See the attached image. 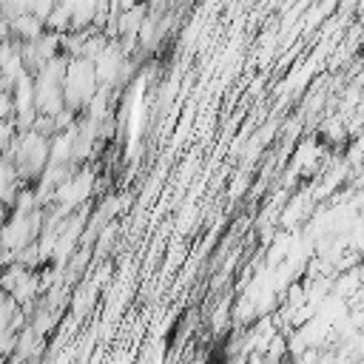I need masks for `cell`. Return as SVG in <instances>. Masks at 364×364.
<instances>
[{
  "label": "cell",
  "mask_w": 364,
  "mask_h": 364,
  "mask_svg": "<svg viewBox=\"0 0 364 364\" xmlns=\"http://www.w3.org/2000/svg\"><path fill=\"white\" fill-rule=\"evenodd\" d=\"M94 91H97V77H94L91 60L68 57V65L63 74V105L71 108L74 114H80Z\"/></svg>",
  "instance_id": "obj_1"
},
{
  "label": "cell",
  "mask_w": 364,
  "mask_h": 364,
  "mask_svg": "<svg viewBox=\"0 0 364 364\" xmlns=\"http://www.w3.org/2000/svg\"><path fill=\"white\" fill-rule=\"evenodd\" d=\"M125 51L119 48L117 40H108V46L91 60L94 65V77H97V85H105V88H117V80H119V71H122V63H125Z\"/></svg>",
  "instance_id": "obj_2"
},
{
  "label": "cell",
  "mask_w": 364,
  "mask_h": 364,
  "mask_svg": "<svg viewBox=\"0 0 364 364\" xmlns=\"http://www.w3.org/2000/svg\"><path fill=\"white\" fill-rule=\"evenodd\" d=\"M43 31H46L43 20H37L31 11H23V14H17L14 20H9V34H11V40H17V43H31V40H37Z\"/></svg>",
  "instance_id": "obj_3"
},
{
  "label": "cell",
  "mask_w": 364,
  "mask_h": 364,
  "mask_svg": "<svg viewBox=\"0 0 364 364\" xmlns=\"http://www.w3.org/2000/svg\"><path fill=\"white\" fill-rule=\"evenodd\" d=\"M43 26H46V31L65 34V31L71 28V11H68L65 6H60V3H54V9L48 11V17L43 20Z\"/></svg>",
  "instance_id": "obj_4"
},
{
  "label": "cell",
  "mask_w": 364,
  "mask_h": 364,
  "mask_svg": "<svg viewBox=\"0 0 364 364\" xmlns=\"http://www.w3.org/2000/svg\"><path fill=\"white\" fill-rule=\"evenodd\" d=\"M344 117L338 114V117H330V119H324V125H321V134L330 139V142H344Z\"/></svg>",
  "instance_id": "obj_5"
},
{
  "label": "cell",
  "mask_w": 364,
  "mask_h": 364,
  "mask_svg": "<svg viewBox=\"0 0 364 364\" xmlns=\"http://www.w3.org/2000/svg\"><path fill=\"white\" fill-rule=\"evenodd\" d=\"M225 321H228V299L219 301V307H216V313H213V318H210L213 333H222V330H225Z\"/></svg>",
  "instance_id": "obj_6"
},
{
  "label": "cell",
  "mask_w": 364,
  "mask_h": 364,
  "mask_svg": "<svg viewBox=\"0 0 364 364\" xmlns=\"http://www.w3.org/2000/svg\"><path fill=\"white\" fill-rule=\"evenodd\" d=\"M14 117V105H11V94L9 91H0V125L9 122Z\"/></svg>",
  "instance_id": "obj_7"
},
{
  "label": "cell",
  "mask_w": 364,
  "mask_h": 364,
  "mask_svg": "<svg viewBox=\"0 0 364 364\" xmlns=\"http://www.w3.org/2000/svg\"><path fill=\"white\" fill-rule=\"evenodd\" d=\"M321 364H341V361H338V358H333V355H324V358H321Z\"/></svg>",
  "instance_id": "obj_8"
}]
</instances>
